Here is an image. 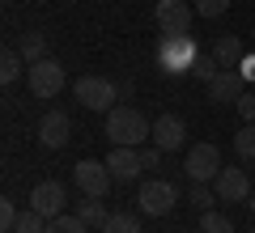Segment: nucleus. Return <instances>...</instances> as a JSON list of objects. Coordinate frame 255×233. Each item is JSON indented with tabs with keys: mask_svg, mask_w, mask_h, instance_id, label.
Returning <instances> with one entry per match:
<instances>
[{
	"mask_svg": "<svg viewBox=\"0 0 255 233\" xmlns=\"http://www.w3.org/2000/svg\"><path fill=\"white\" fill-rule=\"evenodd\" d=\"M238 72H243L247 81H255V55H247V60H243V64H238Z\"/></svg>",
	"mask_w": 255,
	"mask_h": 233,
	"instance_id": "c756f323",
	"label": "nucleus"
},
{
	"mask_svg": "<svg viewBox=\"0 0 255 233\" xmlns=\"http://www.w3.org/2000/svg\"><path fill=\"white\" fill-rule=\"evenodd\" d=\"M73 212H77V216H81V221H85V225H90V229H102V225H107V216H111V212H107V208H102V199H94V195H85V199H81V204H77V208H73Z\"/></svg>",
	"mask_w": 255,
	"mask_h": 233,
	"instance_id": "dca6fc26",
	"label": "nucleus"
},
{
	"mask_svg": "<svg viewBox=\"0 0 255 233\" xmlns=\"http://www.w3.org/2000/svg\"><path fill=\"white\" fill-rule=\"evenodd\" d=\"M196 55H200V47H196L191 34H162V43H157V68L166 77H183V72H191Z\"/></svg>",
	"mask_w": 255,
	"mask_h": 233,
	"instance_id": "f03ea898",
	"label": "nucleus"
},
{
	"mask_svg": "<svg viewBox=\"0 0 255 233\" xmlns=\"http://www.w3.org/2000/svg\"><path fill=\"white\" fill-rule=\"evenodd\" d=\"M234 153H238V161H255V123H243V127H238Z\"/></svg>",
	"mask_w": 255,
	"mask_h": 233,
	"instance_id": "6ab92c4d",
	"label": "nucleus"
},
{
	"mask_svg": "<svg viewBox=\"0 0 255 233\" xmlns=\"http://www.w3.org/2000/svg\"><path fill=\"white\" fill-rule=\"evenodd\" d=\"M73 93L85 110H98V115H111L115 102H119V85L107 81V77H94V72L81 77V81H73Z\"/></svg>",
	"mask_w": 255,
	"mask_h": 233,
	"instance_id": "7ed1b4c3",
	"label": "nucleus"
},
{
	"mask_svg": "<svg viewBox=\"0 0 255 233\" xmlns=\"http://www.w3.org/2000/svg\"><path fill=\"white\" fill-rule=\"evenodd\" d=\"M136 204H140L145 216H170L174 204H179V191H174V182H166V178H145L140 191H136Z\"/></svg>",
	"mask_w": 255,
	"mask_h": 233,
	"instance_id": "20e7f679",
	"label": "nucleus"
},
{
	"mask_svg": "<svg viewBox=\"0 0 255 233\" xmlns=\"http://www.w3.org/2000/svg\"><path fill=\"white\" fill-rule=\"evenodd\" d=\"M102 233H145V225H140L136 212H111L107 225H102Z\"/></svg>",
	"mask_w": 255,
	"mask_h": 233,
	"instance_id": "f3484780",
	"label": "nucleus"
},
{
	"mask_svg": "<svg viewBox=\"0 0 255 233\" xmlns=\"http://www.w3.org/2000/svg\"><path fill=\"white\" fill-rule=\"evenodd\" d=\"M183 140H187V127H183L179 115H157V119H153V144H157L162 153L183 149Z\"/></svg>",
	"mask_w": 255,
	"mask_h": 233,
	"instance_id": "4468645a",
	"label": "nucleus"
},
{
	"mask_svg": "<svg viewBox=\"0 0 255 233\" xmlns=\"http://www.w3.org/2000/svg\"><path fill=\"white\" fill-rule=\"evenodd\" d=\"M200 233H234V221H230L226 212H217V208H209V212L200 216Z\"/></svg>",
	"mask_w": 255,
	"mask_h": 233,
	"instance_id": "412c9836",
	"label": "nucleus"
},
{
	"mask_svg": "<svg viewBox=\"0 0 255 233\" xmlns=\"http://www.w3.org/2000/svg\"><path fill=\"white\" fill-rule=\"evenodd\" d=\"M157 26L162 34H187L191 21H196V9H191L187 0H157Z\"/></svg>",
	"mask_w": 255,
	"mask_h": 233,
	"instance_id": "9d476101",
	"label": "nucleus"
},
{
	"mask_svg": "<svg viewBox=\"0 0 255 233\" xmlns=\"http://www.w3.org/2000/svg\"><path fill=\"white\" fill-rule=\"evenodd\" d=\"M73 178H77V187H81V195H94V199H102L111 187H115V178H111V170H107V161H77V170H73Z\"/></svg>",
	"mask_w": 255,
	"mask_h": 233,
	"instance_id": "0eeeda50",
	"label": "nucleus"
},
{
	"mask_svg": "<svg viewBox=\"0 0 255 233\" xmlns=\"http://www.w3.org/2000/svg\"><path fill=\"white\" fill-rule=\"evenodd\" d=\"M26 81H30V93L34 98H55L64 89V64L60 60H38V64H26Z\"/></svg>",
	"mask_w": 255,
	"mask_h": 233,
	"instance_id": "39448f33",
	"label": "nucleus"
},
{
	"mask_svg": "<svg viewBox=\"0 0 255 233\" xmlns=\"http://www.w3.org/2000/svg\"><path fill=\"white\" fill-rule=\"evenodd\" d=\"M17 204H13V199H0V233H13L17 229Z\"/></svg>",
	"mask_w": 255,
	"mask_h": 233,
	"instance_id": "a878e982",
	"label": "nucleus"
},
{
	"mask_svg": "<svg viewBox=\"0 0 255 233\" xmlns=\"http://www.w3.org/2000/svg\"><path fill=\"white\" fill-rule=\"evenodd\" d=\"M47 233H90V225H85L77 212H60L51 225H47Z\"/></svg>",
	"mask_w": 255,
	"mask_h": 233,
	"instance_id": "aec40b11",
	"label": "nucleus"
},
{
	"mask_svg": "<svg viewBox=\"0 0 255 233\" xmlns=\"http://www.w3.org/2000/svg\"><path fill=\"white\" fill-rule=\"evenodd\" d=\"M213 191H217L221 204H243L251 195V178H247V170H226L221 165V174L213 178Z\"/></svg>",
	"mask_w": 255,
	"mask_h": 233,
	"instance_id": "ddd939ff",
	"label": "nucleus"
},
{
	"mask_svg": "<svg viewBox=\"0 0 255 233\" xmlns=\"http://www.w3.org/2000/svg\"><path fill=\"white\" fill-rule=\"evenodd\" d=\"M140 161H145V170H157V165H162V149H140Z\"/></svg>",
	"mask_w": 255,
	"mask_h": 233,
	"instance_id": "c85d7f7f",
	"label": "nucleus"
},
{
	"mask_svg": "<svg viewBox=\"0 0 255 233\" xmlns=\"http://www.w3.org/2000/svg\"><path fill=\"white\" fill-rule=\"evenodd\" d=\"M204 93H209V102H221V106H230V102H238V98L247 93V77H243L238 68H221L217 77L204 85Z\"/></svg>",
	"mask_w": 255,
	"mask_h": 233,
	"instance_id": "9b49d317",
	"label": "nucleus"
},
{
	"mask_svg": "<svg viewBox=\"0 0 255 233\" xmlns=\"http://www.w3.org/2000/svg\"><path fill=\"white\" fill-rule=\"evenodd\" d=\"M107 170H111V178L115 182H136L140 174H145V161H140V149H124V144H111V153H107Z\"/></svg>",
	"mask_w": 255,
	"mask_h": 233,
	"instance_id": "6e6552de",
	"label": "nucleus"
},
{
	"mask_svg": "<svg viewBox=\"0 0 255 233\" xmlns=\"http://www.w3.org/2000/svg\"><path fill=\"white\" fill-rule=\"evenodd\" d=\"M21 60L26 64H38V60H47V34H38V30H30L26 38H21Z\"/></svg>",
	"mask_w": 255,
	"mask_h": 233,
	"instance_id": "a211bd4d",
	"label": "nucleus"
},
{
	"mask_svg": "<svg viewBox=\"0 0 255 233\" xmlns=\"http://www.w3.org/2000/svg\"><path fill=\"white\" fill-rule=\"evenodd\" d=\"M47 225H51V221H47L43 212H34V208H26V212L17 216V229H13V233H47Z\"/></svg>",
	"mask_w": 255,
	"mask_h": 233,
	"instance_id": "5701e85b",
	"label": "nucleus"
},
{
	"mask_svg": "<svg viewBox=\"0 0 255 233\" xmlns=\"http://www.w3.org/2000/svg\"><path fill=\"white\" fill-rule=\"evenodd\" d=\"M230 9V0H196V17H221V13Z\"/></svg>",
	"mask_w": 255,
	"mask_h": 233,
	"instance_id": "bb28decb",
	"label": "nucleus"
},
{
	"mask_svg": "<svg viewBox=\"0 0 255 233\" xmlns=\"http://www.w3.org/2000/svg\"><path fill=\"white\" fill-rule=\"evenodd\" d=\"M213 55H217V64H221V68H238V64L247 60V51H243V43H238L234 34H221L217 43H213Z\"/></svg>",
	"mask_w": 255,
	"mask_h": 233,
	"instance_id": "2eb2a0df",
	"label": "nucleus"
},
{
	"mask_svg": "<svg viewBox=\"0 0 255 233\" xmlns=\"http://www.w3.org/2000/svg\"><path fill=\"white\" fill-rule=\"evenodd\" d=\"M68 140H73L68 115H64V110H47V115L38 119V144H43V149H64Z\"/></svg>",
	"mask_w": 255,
	"mask_h": 233,
	"instance_id": "f8f14e48",
	"label": "nucleus"
},
{
	"mask_svg": "<svg viewBox=\"0 0 255 233\" xmlns=\"http://www.w3.org/2000/svg\"><path fill=\"white\" fill-rule=\"evenodd\" d=\"M191 204L209 212V208H213V204H221V199H217V191H209L204 182H191Z\"/></svg>",
	"mask_w": 255,
	"mask_h": 233,
	"instance_id": "393cba45",
	"label": "nucleus"
},
{
	"mask_svg": "<svg viewBox=\"0 0 255 233\" xmlns=\"http://www.w3.org/2000/svg\"><path fill=\"white\" fill-rule=\"evenodd\" d=\"M251 233H255V229H251Z\"/></svg>",
	"mask_w": 255,
	"mask_h": 233,
	"instance_id": "473e14b6",
	"label": "nucleus"
},
{
	"mask_svg": "<svg viewBox=\"0 0 255 233\" xmlns=\"http://www.w3.org/2000/svg\"><path fill=\"white\" fill-rule=\"evenodd\" d=\"M30 208L34 212H43L47 221H55V216L68 208V191H64V182H55V178H43L34 191H30Z\"/></svg>",
	"mask_w": 255,
	"mask_h": 233,
	"instance_id": "1a4fd4ad",
	"label": "nucleus"
},
{
	"mask_svg": "<svg viewBox=\"0 0 255 233\" xmlns=\"http://www.w3.org/2000/svg\"><path fill=\"white\" fill-rule=\"evenodd\" d=\"M153 136V123H149L140 110L132 106H115L107 115V140L111 144H124V149H140V140Z\"/></svg>",
	"mask_w": 255,
	"mask_h": 233,
	"instance_id": "f257e3e1",
	"label": "nucleus"
},
{
	"mask_svg": "<svg viewBox=\"0 0 255 233\" xmlns=\"http://www.w3.org/2000/svg\"><path fill=\"white\" fill-rule=\"evenodd\" d=\"M234 106H238V115H243V123H255V93H243Z\"/></svg>",
	"mask_w": 255,
	"mask_h": 233,
	"instance_id": "cd10ccee",
	"label": "nucleus"
},
{
	"mask_svg": "<svg viewBox=\"0 0 255 233\" xmlns=\"http://www.w3.org/2000/svg\"><path fill=\"white\" fill-rule=\"evenodd\" d=\"M251 208H255V199H251Z\"/></svg>",
	"mask_w": 255,
	"mask_h": 233,
	"instance_id": "7c9ffc66",
	"label": "nucleus"
},
{
	"mask_svg": "<svg viewBox=\"0 0 255 233\" xmlns=\"http://www.w3.org/2000/svg\"><path fill=\"white\" fill-rule=\"evenodd\" d=\"M183 174H187L191 182H213L221 174V153L217 144H196V149L187 153V161H183Z\"/></svg>",
	"mask_w": 255,
	"mask_h": 233,
	"instance_id": "423d86ee",
	"label": "nucleus"
},
{
	"mask_svg": "<svg viewBox=\"0 0 255 233\" xmlns=\"http://www.w3.org/2000/svg\"><path fill=\"white\" fill-rule=\"evenodd\" d=\"M251 38H255V30H251Z\"/></svg>",
	"mask_w": 255,
	"mask_h": 233,
	"instance_id": "2f4dec72",
	"label": "nucleus"
},
{
	"mask_svg": "<svg viewBox=\"0 0 255 233\" xmlns=\"http://www.w3.org/2000/svg\"><path fill=\"white\" fill-rule=\"evenodd\" d=\"M21 64H26V60H21V51H13V47H9V51L0 55V81L13 85V81L21 77Z\"/></svg>",
	"mask_w": 255,
	"mask_h": 233,
	"instance_id": "4be33fe9",
	"label": "nucleus"
},
{
	"mask_svg": "<svg viewBox=\"0 0 255 233\" xmlns=\"http://www.w3.org/2000/svg\"><path fill=\"white\" fill-rule=\"evenodd\" d=\"M191 72H196V77H200V81L209 85L213 77L221 72V64H217V55H213V51H200V55H196V64H191Z\"/></svg>",
	"mask_w": 255,
	"mask_h": 233,
	"instance_id": "b1692460",
	"label": "nucleus"
}]
</instances>
